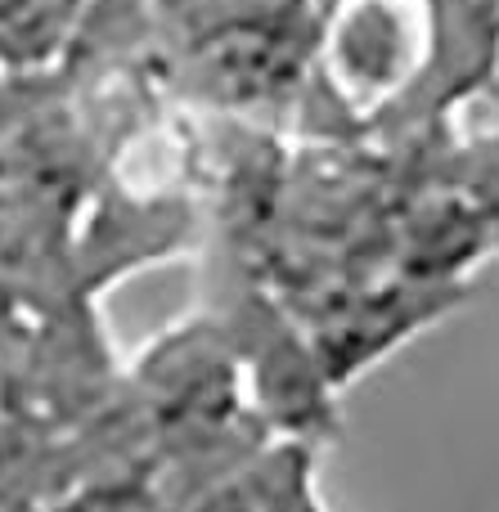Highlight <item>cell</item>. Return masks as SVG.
<instances>
[{
  "label": "cell",
  "mask_w": 499,
  "mask_h": 512,
  "mask_svg": "<svg viewBox=\"0 0 499 512\" xmlns=\"http://www.w3.org/2000/svg\"><path fill=\"white\" fill-rule=\"evenodd\" d=\"M464 167H468V203L482 212V221L499 239V131H491L486 140H477L468 149Z\"/></svg>",
  "instance_id": "obj_1"
}]
</instances>
